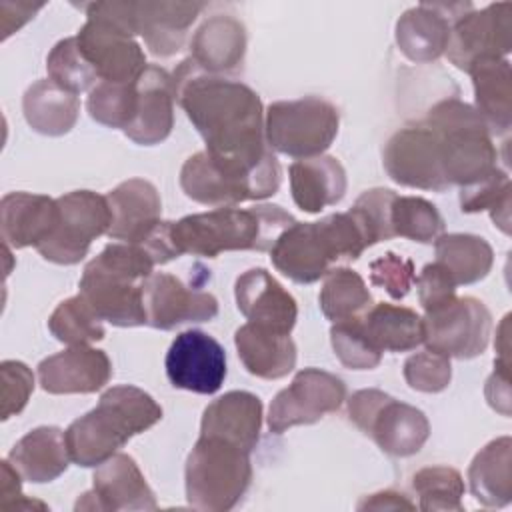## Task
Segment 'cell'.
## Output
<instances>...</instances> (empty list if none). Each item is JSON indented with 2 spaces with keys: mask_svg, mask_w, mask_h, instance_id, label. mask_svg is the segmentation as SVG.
Returning a JSON list of instances; mask_svg holds the SVG:
<instances>
[{
  "mask_svg": "<svg viewBox=\"0 0 512 512\" xmlns=\"http://www.w3.org/2000/svg\"><path fill=\"white\" fill-rule=\"evenodd\" d=\"M58 204L54 198L30 192H10L0 202L2 240L10 248H38L54 230Z\"/></svg>",
  "mask_w": 512,
  "mask_h": 512,
  "instance_id": "484cf974",
  "label": "cell"
},
{
  "mask_svg": "<svg viewBox=\"0 0 512 512\" xmlns=\"http://www.w3.org/2000/svg\"><path fill=\"white\" fill-rule=\"evenodd\" d=\"M412 486L420 498V510H454L462 512L464 480L456 468L428 466L414 474Z\"/></svg>",
  "mask_w": 512,
  "mask_h": 512,
  "instance_id": "b9f144b4",
  "label": "cell"
},
{
  "mask_svg": "<svg viewBox=\"0 0 512 512\" xmlns=\"http://www.w3.org/2000/svg\"><path fill=\"white\" fill-rule=\"evenodd\" d=\"M44 4H30V2H2L0 16H2V38L6 40L12 32L22 28Z\"/></svg>",
  "mask_w": 512,
  "mask_h": 512,
  "instance_id": "f5cc1de1",
  "label": "cell"
},
{
  "mask_svg": "<svg viewBox=\"0 0 512 512\" xmlns=\"http://www.w3.org/2000/svg\"><path fill=\"white\" fill-rule=\"evenodd\" d=\"M318 302L328 320L344 322L360 318L372 306V294L356 270L332 268L324 276Z\"/></svg>",
  "mask_w": 512,
  "mask_h": 512,
  "instance_id": "8d00e7d4",
  "label": "cell"
},
{
  "mask_svg": "<svg viewBox=\"0 0 512 512\" xmlns=\"http://www.w3.org/2000/svg\"><path fill=\"white\" fill-rule=\"evenodd\" d=\"M474 86L476 112L490 134H508L512 126V74L506 58L478 60L468 68Z\"/></svg>",
  "mask_w": 512,
  "mask_h": 512,
  "instance_id": "1f68e13d",
  "label": "cell"
},
{
  "mask_svg": "<svg viewBox=\"0 0 512 512\" xmlns=\"http://www.w3.org/2000/svg\"><path fill=\"white\" fill-rule=\"evenodd\" d=\"M472 496L488 508H502L512 500V440L510 436L488 442L468 468Z\"/></svg>",
  "mask_w": 512,
  "mask_h": 512,
  "instance_id": "d6a6232c",
  "label": "cell"
},
{
  "mask_svg": "<svg viewBox=\"0 0 512 512\" xmlns=\"http://www.w3.org/2000/svg\"><path fill=\"white\" fill-rule=\"evenodd\" d=\"M160 418L162 408L148 392L130 384L112 386L100 396L94 410L64 430L70 458L84 468L100 466Z\"/></svg>",
  "mask_w": 512,
  "mask_h": 512,
  "instance_id": "277c9868",
  "label": "cell"
},
{
  "mask_svg": "<svg viewBox=\"0 0 512 512\" xmlns=\"http://www.w3.org/2000/svg\"><path fill=\"white\" fill-rule=\"evenodd\" d=\"M472 10V4L422 2L406 10L396 22V44L400 52L416 62L438 60L450 42L452 22Z\"/></svg>",
  "mask_w": 512,
  "mask_h": 512,
  "instance_id": "ffe728a7",
  "label": "cell"
},
{
  "mask_svg": "<svg viewBox=\"0 0 512 512\" xmlns=\"http://www.w3.org/2000/svg\"><path fill=\"white\" fill-rule=\"evenodd\" d=\"M424 124L438 134L448 186L466 188L498 170V150L474 106L458 98L440 100L428 110Z\"/></svg>",
  "mask_w": 512,
  "mask_h": 512,
  "instance_id": "8992f818",
  "label": "cell"
},
{
  "mask_svg": "<svg viewBox=\"0 0 512 512\" xmlns=\"http://www.w3.org/2000/svg\"><path fill=\"white\" fill-rule=\"evenodd\" d=\"M374 240L356 214H330L318 222H294L286 228L270 250L272 264L278 272L298 284H312L326 276L336 262L356 260Z\"/></svg>",
  "mask_w": 512,
  "mask_h": 512,
  "instance_id": "3957f363",
  "label": "cell"
},
{
  "mask_svg": "<svg viewBox=\"0 0 512 512\" xmlns=\"http://www.w3.org/2000/svg\"><path fill=\"white\" fill-rule=\"evenodd\" d=\"M76 42L82 56L104 82H136L148 66L144 50L132 34L96 16H86Z\"/></svg>",
  "mask_w": 512,
  "mask_h": 512,
  "instance_id": "2e32d148",
  "label": "cell"
},
{
  "mask_svg": "<svg viewBox=\"0 0 512 512\" xmlns=\"http://www.w3.org/2000/svg\"><path fill=\"white\" fill-rule=\"evenodd\" d=\"M280 182L282 170L274 154L260 164H244L214 158L202 150L192 154L180 170L184 194L194 202L214 208L270 198L278 192Z\"/></svg>",
  "mask_w": 512,
  "mask_h": 512,
  "instance_id": "52a82bcc",
  "label": "cell"
},
{
  "mask_svg": "<svg viewBox=\"0 0 512 512\" xmlns=\"http://www.w3.org/2000/svg\"><path fill=\"white\" fill-rule=\"evenodd\" d=\"M176 100L216 158L260 164L272 150L260 96L238 80L202 72L186 58L172 74Z\"/></svg>",
  "mask_w": 512,
  "mask_h": 512,
  "instance_id": "6da1fadb",
  "label": "cell"
},
{
  "mask_svg": "<svg viewBox=\"0 0 512 512\" xmlns=\"http://www.w3.org/2000/svg\"><path fill=\"white\" fill-rule=\"evenodd\" d=\"M366 338L380 352H408L422 344V316L396 304H374L360 316Z\"/></svg>",
  "mask_w": 512,
  "mask_h": 512,
  "instance_id": "836d02e7",
  "label": "cell"
},
{
  "mask_svg": "<svg viewBox=\"0 0 512 512\" xmlns=\"http://www.w3.org/2000/svg\"><path fill=\"white\" fill-rule=\"evenodd\" d=\"M138 104L136 82H104L100 80L86 100V110L92 120L108 128L126 130L134 120Z\"/></svg>",
  "mask_w": 512,
  "mask_h": 512,
  "instance_id": "ab89813d",
  "label": "cell"
},
{
  "mask_svg": "<svg viewBox=\"0 0 512 512\" xmlns=\"http://www.w3.org/2000/svg\"><path fill=\"white\" fill-rule=\"evenodd\" d=\"M110 206L112 240L144 244L160 226L162 200L156 186L144 178H130L106 194Z\"/></svg>",
  "mask_w": 512,
  "mask_h": 512,
  "instance_id": "7402d4cb",
  "label": "cell"
},
{
  "mask_svg": "<svg viewBox=\"0 0 512 512\" xmlns=\"http://www.w3.org/2000/svg\"><path fill=\"white\" fill-rule=\"evenodd\" d=\"M288 174L292 198L308 214L338 204L346 194V170L334 156L320 154L296 160L290 164Z\"/></svg>",
  "mask_w": 512,
  "mask_h": 512,
  "instance_id": "f546056e",
  "label": "cell"
},
{
  "mask_svg": "<svg viewBox=\"0 0 512 512\" xmlns=\"http://www.w3.org/2000/svg\"><path fill=\"white\" fill-rule=\"evenodd\" d=\"M510 2L488 4L482 10H468L452 22L450 42L446 46L448 60L468 72V68L486 58H506L510 52Z\"/></svg>",
  "mask_w": 512,
  "mask_h": 512,
  "instance_id": "9a60e30c",
  "label": "cell"
},
{
  "mask_svg": "<svg viewBox=\"0 0 512 512\" xmlns=\"http://www.w3.org/2000/svg\"><path fill=\"white\" fill-rule=\"evenodd\" d=\"M330 342L336 358L352 370H372L380 364L382 352L366 338L360 318L334 322L330 328Z\"/></svg>",
  "mask_w": 512,
  "mask_h": 512,
  "instance_id": "7bdbcfd3",
  "label": "cell"
},
{
  "mask_svg": "<svg viewBox=\"0 0 512 512\" xmlns=\"http://www.w3.org/2000/svg\"><path fill=\"white\" fill-rule=\"evenodd\" d=\"M370 282L382 288L390 298L402 300L416 282L414 262L394 252H386L370 262Z\"/></svg>",
  "mask_w": 512,
  "mask_h": 512,
  "instance_id": "f6af8a7d",
  "label": "cell"
},
{
  "mask_svg": "<svg viewBox=\"0 0 512 512\" xmlns=\"http://www.w3.org/2000/svg\"><path fill=\"white\" fill-rule=\"evenodd\" d=\"M340 126L338 108L318 96L272 102L264 112L270 150L292 158H314L334 142Z\"/></svg>",
  "mask_w": 512,
  "mask_h": 512,
  "instance_id": "9c48e42d",
  "label": "cell"
},
{
  "mask_svg": "<svg viewBox=\"0 0 512 512\" xmlns=\"http://www.w3.org/2000/svg\"><path fill=\"white\" fill-rule=\"evenodd\" d=\"M2 374V420L20 414L34 390L32 370L18 360H4L0 364Z\"/></svg>",
  "mask_w": 512,
  "mask_h": 512,
  "instance_id": "7dc6e473",
  "label": "cell"
},
{
  "mask_svg": "<svg viewBox=\"0 0 512 512\" xmlns=\"http://www.w3.org/2000/svg\"><path fill=\"white\" fill-rule=\"evenodd\" d=\"M394 198H396L394 190L372 188L362 192L352 206L362 218V222L366 224L374 244L394 238V232L390 226V208Z\"/></svg>",
  "mask_w": 512,
  "mask_h": 512,
  "instance_id": "bcb514c9",
  "label": "cell"
},
{
  "mask_svg": "<svg viewBox=\"0 0 512 512\" xmlns=\"http://www.w3.org/2000/svg\"><path fill=\"white\" fill-rule=\"evenodd\" d=\"M416 506L400 492L384 490L370 494L358 504V510H414Z\"/></svg>",
  "mask_w": 512,
  "mask_h": 512,
  "instance_id": "db71d44e",
  "label": "cell"
},
{
  "mask_svg": "<svg viewBox=\"0 0 512 512\" xmlns=\"http://www.w3.org/2000/svg\"><path fill=\"white\" fill-rule=\"evenodd\" d=\"M146 324L172 330L186 322H208L218 314V300L204 290L188 288L166 272H152L144 282Z\"/></svg>",
  "mask_w": 512,
  "mask_h": 512,
  "instance_id": "d6986e66",
  "label": "cell"
},
{
  "mask_svg": "<svg viewBox=\"0 0 512 512\" xmlns=\"http://www.w3.org/2000/svg\"><path fill=\"white\" fill-rule=\"evenodd\" d=\"M416 286H418V300H420L424 312L432 310L456 296L454 278L436 260L422 268L420 276L416 278Z\"/></svg>",
  "mask_w": 512,
  "mask_h": 512,
  "instance_id": "681fc988",
  "label": "cell"
},
{
  "mask_svg": "<svg viewBox=\"0 0 512 512\" xmlns=\"http://www.w3.org/2000/svg\"><path fill=\"white\" fill-rule=\"evenodd\" d=\"M46 70H48V78L54 84H58L62 90L76 96L82 92H90L100 82L96 70L82 56L76 36L60 40L50 50L46 58Z\"/></svg>",
  "mask_w": 512,
  "mask_h": 512,
  "instance_id": "60d3db41",
  "label": "cell"
},
{
  "mask_svg": "<svg viewBox=\"0 0 512 512\" xmlns=\"http://www.w3.org/2000/svg\"><path fill=\"white\" fill-rule=\"evenodd\" d=\"M156 262L146 248L128 242L108 244L90 260L80 278V296L114 326H144V282Z\"/></svg>",
  "mask_w": 512,
  "mask_h": 512,
  "instance_id": "5b68a950",
  "label": "cell"
},
{
  "mask_svg": "<svg viewBox=\"0 0 512 512\" xmlns=\"http://www.w3.org/2000/svg\"><path fill=\"white\" fill-rule=\"evenodd\" d=\"M164 366L174 388L214 394L222 388L226 378V352L210 334L184 330L172 340Z\"/></svg>",
  "mask_w": 512,
  "mask_h": 512,
  "instance_id": "e0dca14e",
  "label": "cell"
},
{
  "mask_svg": "<svg viewBox=\"0 0 512 512\" xmlns=\"http://www.w3.org/2000/svg\"><path fill=\"white\" fill-rule=\"evenodd\" d=\"M20 472L10 464V460H2V488H0V508L4 510H12V508H34V506H40V508H46L42 502H30L24 498L22 494V488H20Z\"/></svg>",
  "mask_w": 512,
  "mask_h": 512,
  "instance_id": "f907efd6",
  "label": "cell"
},
{
  "mask_svg": "<svg viewBox=\"0 0 512 512\" xmlns=\"http://www.w3.org/2000/svg\"><path fill=\"white\" fill-rule=\"evenodd\" d=\"M202 10V2H134L136 34L154 56H172L184 46L188 28Z\"/></svg>",
  "mask_w": 512,
  "mask_h": 512,
  "instance_id": "4316f807",
  "label": "cell"
},
{
  "mask_svg": "<svg viewBox=\"0 0 512 512\" xmlns=\"http://www.w3.org/2000/svg\"><path fill=\"white\" fill-rule=\"evenodd\" d=\"M22 108L24 118L34 132L62 136L74 128L80 112V100L76 94L62 90L50 78H44L26 90Z\"/></svg>",
  "mask_w": 512,
  "mask_h": 512,
  "instance_id": "e575fe53",
  "label": "cell"
},
{
  "mask_svg": "<svg viewBox=\"0 0 512 512\" xmlns=\"http://www.w3.org/2000/svg\"><path fill=\"white\" fill-rule=\"evenodd\" d=\"M434 248L436 262L450 272L456 286L486 278L494 262L492 246L474 234H440L434 240Z\"/></svg>",
  "mask_w": 512,
  "mask_h": 512,
  "instance_id": "d590c367",
  "label": "cell"
},
{
  "mask_svg": "<svg viewBox=\"0 0 512 512\" xmlns=\"http://www.w3.org/2000/svg\"><path fill=\"white\" fill-rule=\"evenodd\" d=\"M246 54V30L234 16H212L192 36L190 60L206 74L236 72Z\"/></svg>",
  "mask_w": 512,
  "mask_h": 512,
  "instance_id": "83f0119b",
  "label": "cell"
},
{
  "mask_svg": "<svg viewBox=\"0 0 512 512\" xmlns=\"http://www.w3.org/2000/svg\"><path fill=\"white\" fill-rule=\"evenodd\" d=\"M348 416L390 456H412L430 436V424L422 410L378 388L354 392L348 398Z\"/></svg>",
  "mask_w": 512,
  "mask_h": 512,
  "instance_id": "30bf717a",
  "label": "cell"
},
{
  "mask_svg": "<svg viewBox=\"0 0 512 512\" xmlns=\"http://www.w3.org/2000/svg\"><path fill=\"white\" fill-rule=\"evenodd\" d=\"M384 168L400 186L434 192L450 188L442 172L438 134L424 122L392 134L384 146Z\"/></svg>",
  "mask_w": 512,
  "mask_h": 512,
  "instance_id": "5bb4252c",
  "label": "cell"
},
{
  "mask_svg": "<svg viewBox=\"0 0 512 512\" xmlns=\"http://www.w3.org/2000/svg\"><path fill=\"white\" fill-rule=\"evenodd\" d=\"M136 92V114L124 134L140 146L160 144L170 136L174 126L176 92L172 76L164 68L148 64L136 80Z\"/></svg>",
  "mask_w": 512,
  "mask_h": 512,
  "instance_id": "cb8c5ba5",
  "label": "cell"
},
{
  "mask_svg": "<svg viewBox=\"0 0 512 512\" xmlns=\"http://www.w3.org/2000/svg\"><path fill=\"white\" fill-rule=\"evenodd\" d=\"M346 400V384L320 368L300 370L288 388L280 390L268 410V428L274 434L300 424H314L336 412Z\"/></svg>",
  "mask_w": 512,
  "mask_h": 512,
  "instance_id": "4fadbf2b",
  "label": "cell"
},
{
  "mask_svg": "<svg viewBox=\"0 0 512 512\" xmlns=\"http://www.w3.org/2000/svg\"><path fill=\"white\" fill-rule=\"evenodd\" d=\"M486 400L502 416H510V366L494 364V372L486 382Z\"/></svg>",
  "mask_w": 512,
  "mask_h": 512,
  "instance_id": "816d5d0a",
  "label": "cell"
},
{
  "mask_svg": "<svg viewBox=\"0 0 512 512\" xmlns=\"http://www.w3.org/2000/svg\"><path fill=\"white\" fill-rule=\"evenodd\" d=\"M234 344L238 358L252 376L278 380L296 366V344L290 334L246 322L236 330Z\"/></svg>",
  "mask_w": 512,
  "mask_h": 512,
  "instance_id": "f1b7e54d",
  "label": "cell"
},
{
  "mask_svg": "<svg viewBox=\"0 0 512 512\" xmlns=\"http://www.w3.org/2000/svg\"><path fill=\"white\" fill-rule=\"evenodd\" d=\"M56 204V226L36 250L48 262L64 266L78 264L88 254L90 244L102 234H108V200L92 190H74L56 198Z\"/></svg>",
  "mask_w": 512,
  "mask_h": 512,
  "instance_id": "8fae6325",
  "label": "cell"
},
{
  "mask_svg": "<svg viewBox=\"0 0 512 512\" xmlns=\"http://www.w3.org/2000/svg\"><path fill=\"white\" fill-rule=\"evenodd\" d=\"M490 330V310L474 296H454L426 310L422 318L426 348L458 360L480 356L488 346Z\"/></svg>",
  "mask_w": 512,
  "mask_h": 512,
  "instance_id": "7c38bea8",
  "label": "cell"
},
{
  "mask_svg": "<svg viewBox=\"0 0 512 512\" xmlns=\"http://www.w3.org/2000/svg\"><path fill=\"white\" fill-rule=\"evenodd\" d=\"M156 496L132 456L116 452L96 466L92 490L76 502V510H156Z\"/></svg>",
  "mask_w": 512,
  "mask_h": 512,
  "instance_id": "ac0fdd59",
  "label": "cell"
},
{
  "mask_svg": "<svg viewBox=\"0 0 512 512\" xmlns=\"http://www.w3.org/2000/svg\"><path fill=\"white\" fill-rule=\"evenodd\" d=\"M236 306L248 322L290 334L298 306L294 296L264 268H250L236 278Z\"/></svg>",
  "mask_w": 512,
  "mask_h": 512,
  "instance_id": "603a6c76",
  "label": "cell"
},
{
  "mask_svg": "<svg viewBox=\"0 0 512 512\" xmlns=\"http://www.w3.org/2000/svg\"><path fill=\"white\" fill-rule=\"evenodd\" d=\"M390 226L394 238H408L430 244L444 232V218L438 208L420 196H398L390 208Z\"/></svg>",
  "mask_w": 512,
  "mask_h": 512,
  "instance_id": "74e56055",
  "label": "cell"
},
{
  "mask_svg": "<svg viewBox=\"0 0 512 512\" xmlns=\"http://www.w3.org/2000/svg\"><path fill=\"white\" fill-rule=\"evenodd\" d=\"M252 480L250 452L218 436L196 440L186 460L184 486L188 504L196 510L226 512L246 494Z\"/></svg>",
  "mask_w": 512,
  "mask_h": 512,
  "instance_id": "ba28073f",
  "label": "cell"
},
{
  "mask_svg": "<svg viewBox=\"0 0 512 512\" xmlns=\"http://www.w3.org/2000/svg\"><path fill=\"white\" fill-rule=\"evenodd\" d=\"M294 222L292 214L276 204L252 208L224 206L170 222L168 232L178 256L216 258L232 250H272L278 236Z\"/></svg>",
  "mask_w": 512,
  "mask_h": 512,
  "instance_id": "7a4b0ae2",
  "label": "cell"
},
{
  "mask_svg": "<svg viewBox=\"0 0 512 512\" xmlns=\"http://www.w3.org/2000/svg\"><path fill=\"white\" fill-rule=\"evenodd\" d=\"M112 362L90 344L70 346L38 364V382L50 394H92L108 384Z\"/></svg>",
  "mask_w": 512,
  "mask_h": 512,
  "instance_id": "44dd1931",
  "label": "cell"
},
{
  "mask_svg": "<svg viewBox=\"0 0 512 512\" xmlns=\"http://www.w3.org/2000/svg\"><path fill=\"white\" fill-rule=\"evenodd\" d=\"M510 178L504 170L492 172L486 180L460 188V208L462 212H482V210H492L504 200H510Z\"/></svg>",
  "mask_w": 512,
  "mask_h": 512,
  "instance_id": "c3c4849f",
  "label": "cell"
},
{
  "mask_svg": "<svg viewBox=\"0 0 512 512\" xmlns=\"http://www.w3.org/2000/svg\"><path fill=\"white\" fill-rule=\"evenodd\" d=\"M262 428V400L246 390H230L206 406L200 434L218 436L252 452Z\"/></svg>",
  "mask_w": 512,
  "mask_h": 512,
  "instance_id": "d4e9b609",
  "label": "cell"
},
{
  "mask_svg": "<svg viewBox=\"0 0 512 512\" xmlns=\"http://www.w3.org/2000/svg\"><path fill=\"white\" fill-rule=\"evenodd\" d=\"M48 330L56 340L68 346L92 344L102 340L106 334L102 318L80 294L56 306V310L48 318Z\"/></svg>",
  "mask_w": 512,
  "mask_h": 512,
  "instance_id": "f35d334b",
  "label": "cell"
},
{
  "mask_svg": "<svg viewBox=\"0 0 512 512\" xmlns=\"http://www.w3.org/2000/svg\"><path fill=\"white\" fill-rule=\"evenodd\" d=\"M8 460L24 480L44 484L64 474L72 458L58 426H38L12 446Z\"/></svg>",
  "mask_w": 512,
  "mask_h": 512,
  "instance_id": "4dcf8cb0",
  "label": "cell"
},
{
  "mask_svg": "<svg viewBox=\"0 0 512 512\" xmlns=\"http://www.w3.org/2000/svg\"><path fill=\"white\" fill-rule=\"evenodd\" d=\"M404 378L412 390L436 394L448 388L452 378L450 358L432 350L416 352L404 362Z\"/></svg>",
  "mask_w": 512,
  "mask_h": 512,
  "instance_id": "ee69618b",
  "label": "cell"
}]
</instances>
